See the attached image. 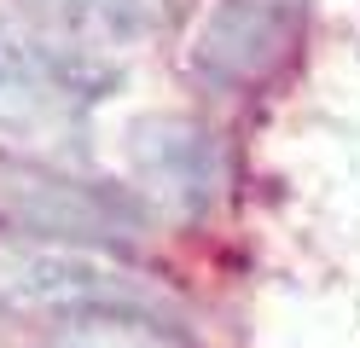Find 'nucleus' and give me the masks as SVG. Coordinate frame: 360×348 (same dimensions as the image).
Here are the masks:
<instances>
[{
	"instance_id": "1",
	"label": "nucleus",
	"mask_w": 360,
	"mask_h": 348,
	"mask_svg": "<svg viewBox=\"0 0 360 348\" xmlns=\"http://www.w3.org/2000/svg\"><path fill=\"white\" fill-rule=\"evenodd\" d=\"M117 70L99 53L41 30L30 18L0 12V134L70 146L87 128V110L105 99Z\"/></svg>"
},
{
	"instance_id": "2",
	"label": "nucleus",
	"mask_w": 360,
	"mask_h": 348,
	"mask_svg": "<svg viewBox=\"0 0 360 348\" xmlns=\"http://www.w3.org/2000/svg\"><path fill=\"white\" fill-rule=\"evenodd\" d=\"M0 232L53 250H110L146 232V209L105 180L94 186L47 162L0 157Z\"/></svg>"
},
{
	"instance_id": "3",
	"label": "nucleus",
	"mask_w": 360,
	"mask_h": 348,
	"mask_svg": "<svg viewBox=\"0 0 360 348\" xmlns=\"http://www.w3.org/2000/svg\"><path fill=\"white\" fill-rule=\"evenodd\" d=\"M0 296H6L12 308L58 314V319L146 314V319H169L174 325V308H169L163 290H151L140 273H128L117 262H99L94 250H53V244L6 250L0 255Z\"/></svg>"
},
{
	"instance_id": "4",
	"label": "nucleus",
	"mask_w": 360,
	"mask_h": 348,
	"mask_svg": "<svg viewBox=\"0 0 360 348\" xmlns=\"http://www.w3.org/2000/svg\"><path fill=\"white\" fill-rule=\"evenodd\" d=\"M128 151H134L140 186L157 203L180 209V215H204L221 192V174H227L215 134L186 122V116H151V122H140Z\"/></svg>"
},
{
	"instance_id": "5",
	"label": "nucleus",
	"mask_w": 360,
	"mask_h": 348,
	"mask_svg": "<svg viewBox=\"0 0 360 348\" xmlns=\"http://www.w3.org/2000/svg\"><path fill=\"white\" fill-rule=\"evenodd\" d=\"M279 53H285V18L274 6H262V0H227L204 23L192 64L215 87H244V82L267 76L279 64Z\"/></svg>"
},
{
	"instance_id": "6",
	"label": "nucleus",
	"mask_w": 360,
	"mask_h": 348,
	"mask_svg": "<svg viewBox=\"0 0 360 348\" xmlns=\"http://www.w3.org/2000/svg\"><path fill=\"white\" fill-rule=\"evenodd\" d=\"M24 6L35 12L30 23L87 46V53H117V46L151 41L174 30L180 18V0H24Z\"/></svg>"
},
{
	"instance_id": "7",
	"label": "nucleus",
	"mask_w": 360,
	"mask_h": 348,
	"mask_svg": "<svg viewBox=\"0 0 360 348\" xmlns=\"http://www.w3.org/2000/svg\"><path fill=\"white\" fill-rule=\"evenodd\" d=\"M53 348H186L180 325L146 319V314H94V319H64Z\"/></svg>"
}]
</instances>
